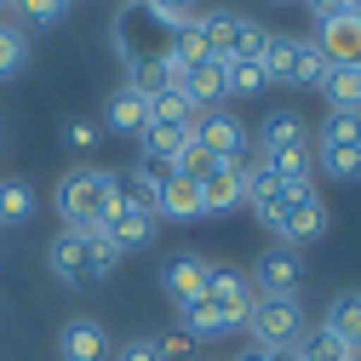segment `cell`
I'll return each instance as SVG.
<instances>
[{
  "instance_id": "6da1fadb",
  "label": "cell",
  "mask_w": 361,
  "mask_h": 361,
  "mask_svg": "<svg viewBox=\"0 0 361 361\" xmlns=\"http://www.w3.org/2000/svg\"><path fill=\"white\" fill-rule=\"evenodd\" d=\"M47 264L63 287H104L109 269L121 264V252L98 235V230H63L52 247H47Z\"/></svg>"
},
{
  "instance_id": "7a4b0ae2",
  "label": "cell",
  "mask_w": 361,
  "mask_h": 361,
  "mask_svg": "<svg viewBox=\"0 0 361 361\" xmlns=\"http://www.w3.org/2000/svg\"><path fill=\"white\" fill-rule=\"evenodd\" d=\"M252 212L269 235H281V247H310V241L327 235V207L315 190H287V195H276L269 207H252Z\"/></svg>"
},
{
  "instance_id": "3957f363",
  "label": "cell",
  "mask_w": 361,
  "mask_h": 361,
  "mask_svg": "<svg viewBox=\"0 0 361 361\" xmlns=\"http://www.w3.org/2000/svg\"><path fill=\"white\" fill-rule=\"evenodd\" d=\"M115 172H98V166H75L63 172V184H58V218H63V230H98L104 212L115 207V184H109Z\"/></svg>"
},
{
  "instance_id": "277c9868",
  "label": "cell",
  "mask_w": 361,
  "mask_h": 361,
  "mask_svg": "<svg viewBox=\"0 0 361 361\" xmlns=\"http://www.w3.org/2000/svg\"><path fill=\"white\" fill-rule=\"evenodd\" d=\"M264 75L281 86H322L327 80V58L315 52V40H293V35H269L264 52Z\"/></svg>"
},
{
  "instance_id": "5b68a950",
  "label": "cell",
  "mask_w": 361,
  "mask_h": 361,
  "mask_svg": "<svg viewBox=\"0 0 361 361\" xmlns=\"http://www.w3.org/2000/svg\"><path fill=\"white\" fill-rule=\"evenodd\" d=\"M315 161H322L333 178H361V115L350 109H333L322 121V138H315Z\"/></svg>"
},
{
  "instance_id": "8992f818",
  "label": "cell",
  "mask_w": 361,
  "mask_h": 361,
  "mask_svg": "<svg viewBox=\"0 0 361 361\" xmlns=\"http://www.w3.org/2000/svg\"><path fill=\"white\" fill-rule=\"evenodd\" d=\"M207 304L218 310L224 333H230V327H247V315H252V304H258V287H252V276H241V269L212 264V269H207Z\"/></svg>"
},
{
  "instance_id": "52a82bcc",
  "label": "cell",
  "mask_w": 361,
  "mask_h": 361,
  "mask_svg": "<svg viewBox=\"0 0 361 361\" xmlns=\"http://www.w3.org/2000/svg\"><path fill=\"white\" fill-rule=\"evenodd\" d=\"M247 333H252L258 350L298 344V338H304V310H298V298H258L252 315H247Z\"/></svg>"
},
{
  "instance_id": "ba28073f",
  "label": "cell",
  "mask_w": 361,
  "mask_h": 361,
  "mask_svg": "<svg viewBox=\"0 0 361 361\" xmlns=\"http://www.w3.org/2000/svg\"><path fill=\"white\" fill-rule=\"evenodd\" d=\"M293 155H310V132H304V121H298L293 109H281V115H269V121L258 126V161L281 166V161H293Z\"/></svg>"
},
{
  "instance_id": "9c48e42d",
  "label": "cell",
  "mask_w": 361,
  "mask_h": 361,
  "mask_svg": "<svg viewBox=\"0 0 361 361\" xmlns=\"http://www.w3.org/2000/svg\"><path fill=\"white\" fill-rule=\"evenodd\" d=\"M195 144H201L212 161H235L241 149H252L247 126H241L235 115H224V109H201V115H195Z\"/></svg>"
},
{
  "instance_id": "30bf717a",
  "label": "cell",
  "mask_w": 361,
  "mask_h": 361,
  "mask_svg": "<svg viewBox=\"0 0 361 361\" xmlns=\"http://www.w3.org/2000/svg\"><path fill=\"white\" fill-rule=\"evenodd\" d=\"M98 235L115 247V252H138V247H149L155 241V212H138V207H109L104 212V224H98Z\"/></svg>"
},
{
  "instance_id": "8fae6325",
  "label": "cell",
  "mask_w": 361,
  "mask_h": 361,
  "mask_svg": "<svg viewBox=\"0 0 361 361\" xmlns=\"http://www.w3.org/2000/svg\"><path fill=\"white\" fill-rule=\"evenodd\" d=\"M264 298H298L304 293V258L293 247H276L258 258V281H252Z\"/></svg>"
},
{
  "instance_id": "7c38bea8",
  "label": "cell",
  "mask_w": 361,
  "mask_h": 361,
  "mask_svg": "<svg viewBox=\"0 0 361 361\" xmlns=\"http://www.w3.org/2000/svg\"><path fill=\"white\" fill-rule=\"evenodd\" d=\"M315 52L327 58V69H355V63H361V18L344 12V18L322 23V35H315Z\"/></svg>"
},
{
  "instance_id": "4fadbf2b",
  "label": "cell",
  "mask_w": 361,
  "mask_h": 361,
  "mask_svg": "<svg viewBox=\"0 0 361 361\" xmlns=\"http://www.w3.org/2000/svg\"><path fill=\"white\" fill-rule=\"evenodd\" d=\"M190 121H149L144 132H138V144H144V166H155V172H172V161H178V149L190 144Z\"/></svg>"
},
{
  "instance_id": "5bb4252c",
  "label": "cell",
  "mask_w": 361,
  "mask_h": 361,
  "mask_svg": "<svg viewBox=\"0 0 361 361\" xmlns=\"http://www.w3.org/2000/svg\"><path fill=\"white\" fill-rule=\"evenodd\" d=\"M58 355H63V361H104V355H109V333H104V322H92V315H75V322H63V333H58Z\"/></svg>"
},
{
  "instance_id": "9a60e30c",
  "label": "cell",
  "mask_w": 361,
  "mask_h": 361,
  "mask_svg": "<svg viewBox=\"0 0 361 361\" xmlns=\"http://www.w3.org/2000/svg\"><path fill=\"white\" fill-rule=\"evenodd\" d=\"M207 258H195V252H184V258H172L166 269H161V287H166V298L184 310V304H195V298H207Z\"/></svg>"
},
{
  "instance_id": "2e32d148",
  "label": "cell",
  "mask_w": 361,
  "mask_h": 361,
  "mask_svg": "<svg viewBox=\"0 0 361 361\" xmlns=\"http://www.w3.org/2000/svg\"><path fill=\"white\" fill-rule=\"evenodd\" d=\"M184 98H190L195 109H218L224 98H230V63H224V58L195 63V69L184 75Z\"/></svg>"
},
{
  "instance_id": "e0dca14e",
  "label": "cell",
  "mask_w": 361,
  "mask_h": 361,
  "mask_svg": "<svg viewBox=\"0 0 361 361\" xmlns=\"http://www.w3.org/2000/svg\"><path fill=\"white\" fill-rule=\"evenodd\" d=\"M155 218H201V184L184 172H161L155 184Z\"/></svg>"
},
{
  "instance_id": "ac0fdd59",
  "label": "cell",
  "mask_w": 361,
  "mask_h": 361,
  "mask_svg": "<svg viewBox=\"0 0 361 361\" xmlns=\"http://www.w3.org/2000/svg\"><path fill=\"white\" fill-rule=\"evenodd\" d=\"M235 207H247V184L230 166H212L201 178V212H235Z\"/></svg>"
},
{
  "instance_id": "d6986e66",
  "label": "cell",
  "mask_w": 361,
  "mask_h": 361,
  "mask_svg": "<svg viewBox=\"0 0 361 361\" xmlns=\"http://www.w3.org/2000/svg\"><path fill=\"white\" fill-rule=\"evenodd\" d=\"M104 121H109V132H132V138H138V132L149 126V98L138 92V86H121V92L104 104Z\"/></svg>"
},
{
  "instance_id": "ffe728a7",
  "label": "cell",
  "mask_w": 361,
  "mask_h": 361,
  "mask_svg": "<svg viewBox=\"0 0 361 361\" xmlns=\"http://www.w3.org/2000/svg\"><path fill=\"white\" fill-rule=\"evenodd\" d=\"M109 184H115V201L121 207H138V212H155V184H161V172L155 166H126L121 178H109Z\"/></svg>"
},
{
  "instance_id": "44dd1931",
  "label": "cell",
  "mask_w": 361,
  "mask_h": 361,
  "mask_svg": "<svg viewBox=\"0 0 361 361\" xmlns=\"http://www.w3.org/2000/svg\"><path fill=\"white\" fill-rule=\"evenodd\" d=\"M241 12H201L195 18V29H201V40H207V52L212 58H224V63H230L235 58V35H241Z\"/></svg>"
},
{
  "instance_id": "7402d4cb",
  "label": "cell",
  "mask_w": 361,
  "mask_h": 361,
  "mask_svg": "<svg viewBox=\"0 0 361 361\" xmlns=\"http://www.w3.org/2000/svg\"><path fill=\"white\" fill-rule=\"evenodd\" d=\"M322 327H327V333H338L344 344H355V350H361V293H338Z\"/></svg>"
},
{
  "instance_id": "603a6c76",
  "label": "cell",
  "mask_w": 361,
  "mask_h": 361,
  "mask_svg": "<svg viewBox=\"0 0 361 361\" xmlns=\"http://www.w3.org/2000/svg\"><path fill=\"white\" fill-rule=\"evenodd\" d=\"M322 92H327V104H333V109L361 115V63H355V69H327Z\"/></svg>"
},
{
  "instance_id": "cb8c5ba5",
  "label": "cell",
  "mask_w": 361,
  "mask_h": 361,
  "mask_svg": "<svg viewBox=\"0 0 361 361\" xmlns=\"http://www.w3.org/2000/svg\"><path fill=\"white\" fill-rule=\"evenodd\" d=\"M298 355H304V361H355L361 350H355V344H344V338H338V333H327V327H315V333H304Z\"/></svg>"
},
{
  "instance_id": "d4e9b609",
  "label": "cell",
  "mask_w": 361,
  "mask_h": 361,
  "mask_svg": "<svg viewBox=\"0 0 361 361\" xmlns=\"http://www.w3.org/2000/svg\"><path fill=\"white\" fill-rule=\"evenodd\" d=\"M35 218V190L23 178H0V224H29Z\"/></svg>"
},
{
  "instance_id": "484cf974",
  "label": "cell",
  "mask_w": 361,
  "mask_h": 361,
  "mask_svg": "<svg viewBox=\"0 0 361 361\" xmlns=\"http://www.w3.org/2000/svg\"><path fill=\"white\" fill-rule=\"evenodd\" d=\"M144 12L155 18V29H166V35H178V29H190L201 12H195V0H144Z\"/></svg>"
},
{
  "instance_id": "4316f807",
  "label": "cell",
  "mask_w": 361,
  "mask_h": 361,
  "mask_svg": "<svg viewBox=\"0 0 361 361\" xmlns=\"http://www.w3.org/2000/svg\"><path fill=\"white\" fill-rule=\"evenodd\" d=\"M23 63H29V35H23L18 23H0V80L18 75Z\"/></svg>"
},
{
  "instance_id": "83f0119b",
  "label": "cell",
  "mask_w": 361,
  "mask_h": 361,
  "mask_svg": "<svg viewBox=\"0 0 361 361\" xmlns=\"http://www.w3.org/2000/svg\"><path fill=\"white\" fill-rule=\"evenodd\" d=\"M178 322H184V333H190V338H218V333H224V322H218V310H212L207 298L184 304V310H178Z\"/></svg>"
},
{
  "instance_id": "f1b7e54d",
  "label": "cell",
  "mask_w": 361,
  "mask_h": 361,
  "mask_svg": "<svg viewBox=\"0 0 361 361\" xmlns=\"http://www.w3.org/2000/svg\"><path fill=\"white\" fill-rule=\"evenodd\" d=\"M264 86H269L264 63H247V58H235V63H230V98H258Z\"/></svg>"
},
{
  "instance_id": "f546056e",
  "label": "cell",
  "mask_w": 361,
  "mask_h": 361,
  "mask_svg": "<svg viewBox=\"0 0 361 361\" xmlns=\"http://www.w3.org/2000/svg\"><path fill=\"white\" fill-rule=\"evenodd\" d=\"M195 115H201V109H195L184 92H161V98H149V121H190V126H195Z\"/></svg>"
},
{
  "instance_id": "4dcf8cb0",
  "label": "cell",
  "mask_w": 361,
  "mask_h": 361,
  "mask_svg": "<svg viewBox=\"0 0 361 361\" xmlns=\"http://www.w3.org/2000/svg\"><path fill=\"white\" fill-rule=\"evenodd\" d=\"M264 52H269V29H264V23H241V35H235V58L264 63ZM235 58H230V63H235Z\"/></svg>"
},
{
  "instance_id": "1f68e13d",
  "label": "cell",
  "mask_w": 361,
  "mask_h": 361,
  "mask_svg": "<svg viewBox=\"0 0 361 361\" xmlns=\"http://www.w3.org/2000/svg\"><path fill=\"white\" fill-rule=\"evenodd\" d=\"M63 6H69V0H18V12H23L29 23H58Z\"/></svg>"
},
{
  "instance_id": "d6a6232c",
  "label": "cell",
  "mask_w": 361,
  "mask_h": 361,
  "mask_svg": "<svg viewBox=\"0 0 361 361\" xmlns=\"http://www.w3.org/2000/svg\"><path fill=\"white\" fill-rule=\"evenodd\" d=\"M115 361H166V355H161V344H155V338H138V344H121V355H115Z\"/></svg>"
},
{
  "instance_id": "836d02e7",
  "label": "cell",
  "mask_w": 361,
  "mask_h": 361,
  "mask_svg": "<svg viewBox=\"0 0 361 361\" xmlns=\"http://www.w3.org/2000/svg\"><path fill=\"white\" fill-rule=\"evenodd\" d=\"M63 144H69V149H92V144H98V126H86V121H69Z\"/></svg>"
},
{
  "instance_id": "e575fe53",
  "label": "cell",
  "mask_w": 361,
  "mask_h": 361,
  "mask_svg": "<svg viewBox=\"0 0 361 361\" xmlns=\"http://www.w3.org/2000/svg\"><path fill=\"white\" fill-rule=\"evenodd\" d=\"M155 344H161V355H166V361H178V355H190V344H195V338H190V333H172V338H155Z\"/></svg>"
},
{
  "instance_id": "d590c367",
  "label": "cell",
  "mask_w": 361,
  "mask_h": 361,
  "mask_svg": "<svg viewBox=\"0 0 361 361\" xmlns=\"http://www.w3.org/2000/svg\"><path fill=\"white\" fill-rule=\"evenodd\" d=\"M310 12L322 18V23H333V18H344V12H350V0H310Z\"/></svg>"
},
{
  "instance_id": "8d00e7d4",
  "label": "cell",
  "mask_w": 361,
  "mask_h": 361,
  "mask_svg": "<svg viewBox=\"0 0 361 361\" xmlns=\"http://www.w3.org/2000/svg\"><path fill=\"white\" fill-rule=\"evenodd\" d=\"M264 361H304L298 344H281V350H264Z\"/></svg>"
},
{
  "instance_id": "74e56055",
  "label": "cell",
  "mask_w": 361,
  "mask_h": 361,
  "mask_svg": "<svg viewBox=\"0 0 361 361\" xmlns=\"http://www.w3.org/2000/svg\"><path fill=\"white\" fill-rule=\"evenodd\" d=\"M235 361H264V350H258V344H252V350H241V355H235Z\"/></svg>"
},
{
  "instance_id": "f35d334b",
  "label": "cell",
  "mask_w": 361,
  "mask_h": 361,
  "mask_svg": "<svg viewBox=\"0 0 361 361\" xmlns=\"http://www.w3.org/2000/svg\"><path fill=\"white\" fill-rule=\"evenodd\" d=\"M0 6H18V0H0Z\"/></svg>"
},
{
  "instance_id": "ab89813d",
  "label": "cell",
  "mask_w": 361,
  "mask_h": 361,
  "mask_svg": "<svg viewBox=\"0 0 361 361\" xmlns=\"http://www.w3.org/2000/svg\"><path fill=\"white\" fill-rule=\"evenodd\" d=\"M281 6H287V0H281Z\"/></svg>"
},
{
  "instance_id": "60d3db41",
  "label": "cell",
  "mask_w": 361,
  "mask_h": 361,
  "mask_svg": "<svg viewBox=\"0 0 361 361\" xmlns=\"http://www.w3.org/2000/svg\"><path fill=\"white\" fill-rule=\"evenodd\" d=\"M355 361H361V355H355Z\"/></svg>"
}]
</instances>
